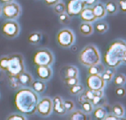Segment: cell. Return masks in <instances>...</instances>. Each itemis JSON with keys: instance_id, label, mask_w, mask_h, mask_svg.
Listing matches in <instances>:
<instances>
[{"instance_id": "cell-1", "label": "cell", "mask_w": 126, "mask_h": 120, "mask_svg": "<svg viewBox=\"0 0 126 120\" xmlns=\"http://www.w3.org/2000/svg\"><path fill=\"white\" fill-rule=\"evenodd\" d=\"M38 102L37 94L33 89L27 87L19 89L15 95L14 104L16 109L27 115H32L36 111Z\"/></svg>"}, {"instance_id": "cell-2", "label": "cell", "mask_w": 126, "mask_h": 120, "mask_svg": "<svg viewBox=\"0 0 126 120\" xmlns=\"http://www.w3.org/2000/svg\"><path fill=\"white\" fill-rule=\"evenodd\" d=\"M126 49V42L123 40H116L112 42L104 55V63L111 68H116L123 63L124 51Z\"/></svg>"}, {"instance_id": "cell-3", "label": "cell", "mask_w": 126, "mask_h": 120, "mask_svg": "<svg viewBox=\"0 0 126 120\" xmlns=\"http://www.w3.org/2000/svg\"><path fill=\"white\" fill-rule=\"evenodd\" d=\"M78 58L81 65L89 67L101 62V54L94 45L89 44L82 49Z\"/></svg>"}, {"instance_id": "cell-4", "label": "cell", "mask_w": 126, "mask_h": 120, "mask_svg": "<svg viewBox=\"0 0 126 120\" xmlns=\"http://www.w3.org/2000/svg\"><path fill=\"white\" fill-rule=\"evenodd\" d=\"M5 72L9 75L19 76L24 72L23 57L20 54H13L8 56V64Z\"/></svg>"}, {"instance_id": "cell-5", "label": "cell", "mask_w": 126, "mask_h": 120, "mask_svg": "<svg viewBox=\"0 0 126 120\" xmlns=\"http://www.w3.org/2000/svg\"><path fill=\"white\" fill-rule=\"evenodd\" d=\"M33 62L36 66H40V65L50 66L54 62V56L52 52L47 49L39 50L34 53Z\"/></svg>"}, {"instance_id": "cell-6", "label": "cell", "mask_w": 126, "mask_h": 120, "mask_svg": "<svg viewBox=\"0 0 126 120\" xmlns=\"http://www.w3.org/2000/svg\"><path fill=\"white\" fill-rule=\"evenodd\" d=\"M57 41L58 45L62 48H70L75 42V34L70 28H63L57 33Z\"/></svg>"}, {"instance_id": "cell-7", "label": "cell", "mask_w": 126, "mask_h": 120, "mask_svg": "<svg viewBox=\"0 0 126 120\" xmlns=\"http://www.w3.org/2000/svg\"><path fill=\"white\" fill-rule=\"evenodd\" d=\"M1 32L6 38L12 39L19 35V25L16 20L8 19L4 21L1 26Z\"/></svg>"}, {"instance_id": "cell-8", "label": "cell", "mask_w": 126, "mask_h": 120, "mask_svg": "<svg viewBox=\"0 0 126 120\" xmlns=\"http://www.w3.org/2000/svg\"><path fill=\"white\" fill-rule=\"evenodd\" d=\"M20 12L19 4L14 2L4 4L2 7V15L6 19H16L20 14Z\"/></svg>"}, {"instance_id": "cell-9", "label": "cell", "mask_w": 126, "mask_h": 120, "mask_svg": "<svg viewBox=\"0 0 126 120\" xmlns=\"http://www.w3.org/2000/svg\"><path fill=\"white\" fill-rule=\"evenodd\" d=\"M85 4L83 2L78 0H69L66 4V11L65 13L69 15L70 17L79 16L81 11L85 8Z\"/></svg>"}, {"instance_id": "cell-10", "label": "cell", "mask_w": 126, "mask_h": 120, "mask_svg": "<svg viewBox=\"0 0 126 120\" xmlns=\"http://www.w3.org/2000/svg\"><path fill=\"white\" fill-rule=\"evenodd\" d=\"M36 111L42 117H48L50 115L52 110V100L48 97H44L38 102Z\"/></svg>"}, {"instance_id": "cell-11", "label": "cell", "mask_w": 126, "mask_h": 120, "mask_svg": "<svg viewBox=\"0 0 126 120\" xmlns=\"http://www.w3.org/2000/svg\"><path fill=\"white\" fill-rule=\"evenodd\" d=\"M106 85V82L102 80L101 75H88L86 79V86L88 89L93 91L103 89Z\"/></svg>"}, {"instance_id": "cell-12", "label": "cell", "mask_w": 126, "mask_h": 120, "mask_svg": "<svg viewBox=\"0 0 126 120\" xmlns=\"http://www.w3.org/2000/svg\"><path fill=\"white\" fill-rule=\"evenodd\" d=\"M36 74L41 80L47 81L50 80V78L52 77V69L50 68V66L40 65L36 67Z\"/></svg>"}, {"instance_id": "cell-13", "label": "cell", "mask_w": 126, "mask_h": 120, "mask_svg": "<svg viewBox=\"0 0 126 120\" xmlns=\"http://www.w3.org/2000/svg\"><path fill=\"white\" fill-rule=\"evenodd\" d=\"M79 18L82 20V22H88V23H93L96 20L94 12L91 6H86L79 14Z\"/></svg>"}, {"instance_id": "cell-14", "label": "cell", "mask_w": 126, "mask_h": 120, "mask_svg": "<svg viewBox=\"0 0 126 120\" xmlns=\"http://www.w3.org/2000/svg\"><path fill=\"white\" fill-rule=\"evenodd\" d=\"M60 74H61V77L63 79L74 78V77H78L79 70L74 65H66L61 69Z\"/></svg>"}, {"instance_id": "cell-15", "label": "cell", "mask_w": 126, "mask_h": 120, "mask_svg": "<svg viewBox=\"0 0 126 120\" xmlns=\"http://www.w3.org/2000/svg\"><path fill=\"white\" fill-rule=\"evenodd\" d=\"M52 110L59 115H63L66 112L63 107V100L60 96H55L52 99Z\"/></svg>"}, {"instance_id": "cell-16", "label": "cell", "mask_w": 126, "mask_h": 120, "mask_svg": "<svg viewBox=\"0 0 126 120\" xmlns=\"http://www.w3.org/2000/svg\"><path fill=\"white\" fill-rule=\"evenodd\" d=\"M93 12H94V15L95 19H101L105 17L107 13H106L105 6H104V4L101 2H97L94 5L92 6Z\"/></svg>"}, {"instance_id": "cell-17", "label": "cell", "mask_w": 126, "mask_h": 120, "mask_svg": "<svg viewBox=\"0 0 126 120\" xmlns=\"http://www.w3.org/2000/svg\"><path fill=\"white\" fill-rule=\"evenodd\" d=\"M104 6L108 15H115L119 12L117 0H107V2L104 4Z\"/></svg>"}, {"instance_id": "cell-18", "label": "cell", "mask_w": 126, "mask_h": 120, "mask_svg": "<svg viewBox=\"0 0 126 120\" xmlns=\"http://www.w3.org/2000/svg\"><path fill=\"white\" fill-rule=\"evenodd\" d=\"M79 31L80 34H82L83 36H89L93 34L94 29V26L92 23L82 22L79 27Z\"/></svg>"}, {"instance_id": "cell-19", "label": "cell", "mask_w": 126, "mask_h": 120, "mask_svg": "<svg viewBox=\"0 0 126 120\" xmlns=\"http://www.w3.org/2000/svg\"><path fill=\"white\" fill-rule=\"evenodd\" d=\"M19 79V82L21 86H31L32 82H33V77L30 75L28 72H23L18 76Z\"/></svg>"}, {"instance_id": "cell-20", "label": "cell", "mask_w": 126, "mask_h": 120, "mask_svg": "<svg viewBox=\"0 0 126 120\" xmlns=\"http://www.w3.org/2000/svg\"><path fill=\"white\" fill-rule=\"evenodd\" d=\"M105 70L104 65L100 62L96 65H91L87 69V73L88 75H101Z\"/></svg>"}, {"instance_id": "cell-21", "label": "cell", "mask_w": 126, "mask_h": 120, "mask_svg": "<svg viewBox=\"0 0 126 120\" xmlns=\"http://www.w3.org/2000/svg\"><path fill=\"white\" fill-rule=\"evenodd\" d=\"M94 29L98 33V34H105L106 32L109 30V24L104 20L94 21Z\"/></svg>"}, {"instance_id": "cell-22", "label": "cell", "mask_w": 126, "mask_h": 120, "mask_svg": "<svg viewBox=\"0 0 126 120\" xmlns=\"http://www.w3.org/2000/svg\"><path fill=\"white\" fill-rule=\"evenodd\" d=\"M94 110V117L95 118L96 120H103L108 115L107 110H105L104 106H98L95 107Z\"/></svg>"}, {"instance_id": "cell-23", "label": "cell", "mask_w": 126, "mask_h": 120, "mask_svg": "<svg viewBox=\"0 0 126 120\" xmlns=\"http://www.w3.org/2000/svg\"><path fill=\"white\" fill-rule=\"evenodd\" d=\"M32 89L36 93V94H41L46 88V85L43 82V80H33L31 84Z\"/></svg>"}, {"instance_id": "cell-24", "label": "cell", "mask_w": 126, "mask_h": 120, "mask_svg": "<svg viewBox=\"0 0 126 120\" xmlns=\"http://www.w3.org/2000/svg\"><path fill=\"white\" fill-rule=\"evenodd\" d=\"M115 73H116L115 68L109 67L104 70V72L101 74V78H102V80L107 83L113 80V77H114V75H115Z\"/></svg>"}, {"instance_id": "cell-25", "label": "cell", "mask_w": 126, "mask_h": 120, "mask_svg": "<svg viewBox=\"0 0 126 120\" xmlns=\"http://www.w3.org/2000/svg\"><path fill=\"white\" fill-rule=\"evenodd\" d=\"M69 120H89V118L84 111L75 110V111L70 114Z\"/></svg>"}, {"instance_id": "cell-26", "label": "cell", "mask_w": 126, "mask_h": 120, "mask_svg": "<svg viewBox=\"0 0 126 120\" xmlns=\"http://www.w3.org/2000/svg\"><path fill=\"white\" fill-rule=\"evenodd\" d=\"M111 111L114 116L117 118H123L124 115V108L120 103H115L111 108Z\"/></svg>"}, {"instance_id": "cell-27", "label": "cell", "mask_w": 126, "mask_h": 120, "mask_svg": "<svg viewBox=\"0 0 126 120\" xmlns=\"http://www.w3.org/2000/svg\"><path fill=\"white\" fill-rule=\"evenodd\" d=\"M42 40V34L39 33V32H34V33H32L28 38H27V41L29 43L31 44H37L41 42Z\"/></svg>"}, {"instance_id": "cell-28", "label": "cell", "mask_w": 126, "mask_h": 120, "mask_svg": "<svg viewBox=\"0 0 126 120\" xmlns=\"http://www.w3.org/2000/svg\"><path fill=\"white\" fill-rule=\"evenodd\" d=\"M113 82L114 84L117 86H124L126 83V76L123 73L116 74L115 77H113Z\"/></svg>"}, {"instance_id": "cell-29", "label": "cell", "mask_w": 126, "mask_h": 120, "mask_svg": "<svg viewBox=\"0 0 126 120\" xmlns=\"http://www.w3.org/2000/svg\"><path fill=\"white\" fill-rule=\"evenodd\" d=\"M8 82H9L10 86L13 89H19L21 86L20 84H19V82L18 76L8 75Z\"/></svg>"}, {"instance_id": "cell-30", "label": "cell", "mask_w": 126, "mask_h": 120, "mask_svg": "<svg viewBox=\"0 0 126 120\" xmlns=\"http://www.w3.org/2000/svg\"><path fill=\"white\" fill-rule=\"evenodd\" d=\"M53 11H54V13L56 14L59 15L61 14V13H65V11H66V5H65L64 3L63 2H58L57 4H56L53 6Z\"/></svg>"}, {"instance_id": "cell-31", "label": "cell", "mask_w": 126, "mask_h": 120, "mask_svg": "<svg viewBox=\"0 0 126 120\" xmlns=\"http://www.w3.org/2000/svg\"><path fill=\"white\" fill-rule=\"evenodd\" d=\"M91 103H92L93 106H94V107H98V106H105L106 99L104 98V96L100 97V96L94 95V97L93 98Z\"/></svg>"}, {"instance_id": "cell-32", "label": "cell", "mask_w": 126, "mask_h": 120, "mask_svg": "<svg viewBox=\"0 0 126 120\" xmlns=\"http://www.w3.org/2000/svg\"><path fill=\"white\" fill-rule=\"evenodd\" d=\"M81 108H82V110L86 114H89L93 111L94 110V106H93L92 103L89 101H84L82 102L81 103Z\"/></svg>"}, {"instance_id": "cell-33", "label": "cell", "mask_w": 126, "mask_h": 120, "mask_svg": "<svg viewBox=\"0 0 126 120\" xmlns=\"http://www.w3.org/2000/svg\"><path fill=\"white\" fill-rule=\"evenodd\" d=\"M84 90V86H82L81 84H76L74 86H70V93L72 94V95H79L82 91Z\"/></svg>"}, {"instance_id": "cell-34", "label": "cell", "mask_w": 126, "mask_h": 120, "mask_svg": "<svg viewBox=\"0 0 126 120\" xmlns=\"http://www.w3.org/2000/svg\"><path fill=\"white\" fill-rule=\"evenodd\" d=\"M58 19H59V21H60V23L63 24V25H64V26H67L71 23V17H70L66 13L59 14Z\"/></svg>"}, {"instance_id": "cell-35", "label": "cell", "mask_w": 126, "mask_h": 120, "mask_svg": "<svg viewBox=\"0 0 126 120\" xmlns=\"http://www.w3.org/2000/svg\"><path fill=\"white\" fill-rule=\"evenodd\" d=\"M82 95L84 96V99L86 101L91 102L93 100V98L94 97V91L91 90V89H86V90L82 91Z\"/></svg>"}, {"instance_id": "cell-36", "label": "cell", "mask_w": 126, "mask_h": 120, "mask_svg": "<svg viewBox=\"0 0 126 120\" xmlns=\"http://www.w3.org/2000/svg\"><path fill=\"white\" fill-rule=\"evenodd\" d=\"M63 82L65 83V85L68 86H72L74 85L78 84L79 83V78L78 77H74V78H66L63 79Z\"/></svg>"}, {"instance_id": "cell-37", "label": "cell", "mask_w": 126, "mask_h": 120, "mask_svg": "<svg viewBox=\"0 0 126 120\" xmlns=\"http://www.w3.org/2000/svg\"><path fill=\"white\" fill-rule=\"evenodd\" d=\"M63 104L66 111H72L74 109V103L72 101H71V100L63 101Z\"/></svg>"}, {"instance_id": "cell-38", "label": "cell", "mask_w": 126, "mask_h": 120, "mask_svg": "<svg viewBox=\"0 0 126 120\" xmlns=\"http://www.w3.org/2000/svg\"><path fill=\"white\" fill-rule=\"evenodd\" d=\"M8 64V56H4L0 58V69L2 71H6Z\"/></svg>"}, {"instance_id": "cell-39", "label": "cell", "mask_w": 126, "mask_h": 120, "mask_svg": "<svg viewBox=\"0 0 126 120\" xmlns=\"http://www.w3.org/2000/svg\"><path fill=\"white\" fill-rule=\"evenodd\" d=\"M6 120H27L26 117L20 114H12L10 116L7 117Z\"/></svg>"}, {"instance_id": "cell-40", "label": "cell", "mask_w": 126, "mask_h": 120, "mask_svg": "<svg viewBox=\"0 0 126 120\" xmlns=\"http://www.w3.org/2000/svg\"><path fill=\"white\" fill-rule=\"evenodd\" d=\"M118 9L122 13H126V0H117Z\"/></svg>"}, {"instance_id": "cell-41", "label": "cell", "mask_w": 126, "mask_h": 120, "mask_svg": "<svg viewBox=\"0 0 126 120\" xmlns=\"http://www.w3.org/2000/svg\"><path fill=\"white\" fill-rule=\"evenodd\" d=\"M126 94V90L124 86H117V88L116 89V95L119 97H124Z\"/></svg>"}, {"instance_id": "cell-42", "label": "cell", "mask_w": 126, "mask_h": 120, "mask_svg": "<svg viewBox=\"0 0 126 120\" xmlns=\"http://www.w3.org/2000/svg\"><path fill=\"white\" fill-rule=\"evenodd\" d=\"M97 2H99V0H83L85 6H91L94 5Z\"/></svg>"}, {"instance_id": "cell-43", "label": "cell", "mask_w": 126, "mask_h": 120, "mask_svg": "<svg viewBox=\"0 0 126 120\" xmlns=\"http://www.w3.org/2000/svg\"><path fill=\"white\" fill-rule=\"evenodd\" d=\"M43 1H44V4L48 6H54L55 4L60 2L61 0H43Z\"/></svg>"}, {"instance_id": "cell-44", "label": "cell", "mask_w": 126, "mask_h": 120, "mask_svg": "<svg viewBox=\"0 0 126 120\" xmlns=\"http://www.w3.org/2000/svg\"><path fill=\"white\" fill-rule=\"evenodd\" d=\"M94 95H96V96H100V97L104 96V92H103V89H99V90L94 91Z\"/></svg>"}, {"instance_id": "cell-45", "label": "cell", "mask_w": 126, "mask_h": 120, "mask_svg": "<svg viewBox=\"0 0 126 120\" xmlns=\"http://www.w3.org/2000/svg\"><path fill=\"white\" fill-rule=\"evenodd\" d=\"M123 63H124V64H126V49H125V51H124V57H123Z\"/></svg>"}, {"instance_id": "cell-46", "label": "cell", "mask_w": 126, "mask_h": 120, "mask_svg": "<svg viewBox=\"0 0 126 120\" xmlns=\"http://www.w3.org/2000/svg\"><path fill=\"white\" fill-rule=\"evenodd\" d=\"M0 2L3 3V4H7V3L13 2V0H0Z\"/></svg>"}, {"instance_id": "cell-47", "label": "cell", "mask_w": 126, "mask_h": 120, "mask_svg": "<svg viewBox=\"0 0 126 120\" xmlns=\"http://www.w3.org/2000/svg\"><path fill=\"white\" fill-rule=\"evenodd\" d=\"M116 120H126L125 118H117Z\"/></svg>"}, {"instance_id": "cell-48", "label": "cell", "mask_w": 126, "mask_h": 120, "mask_svg": "<svg viewBox=\"0 0 126 120\" xmlns=\"http://www.w3.org/2000/svg\"><path fill=\"white\" fill-rule=\"evenodd\" d=\"M2 15V7L0 6V16Z\"/></svg>"}, {"instance_id": "cell-49", "label": "cell", "mask_w": 126, "mask_h": 120, "mask_svg": "<svg viewBox=\"0 0 126 120\" xmlns=\"http://www.w3.org/2000/svg\"><path fill=\"white\" fill-rule=\"evenodd\" d=\"M78 1H80V2H83V0H78Z\"/></svg>"}, {"instance_id": "cell-50", "label": "cell", "mask_w": 126, "mask_h": 120, "mask_svg": "<svg viewBox=\"0 0 126 120\" xmlns=\"http://www.w3.org/2000/svg\"><path fill=\"white\" fill-rule=\"evenodd\" d=\"M0 72H1V69H0Z\"/></svg>"}]
</instances>
